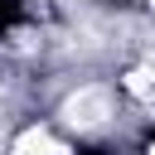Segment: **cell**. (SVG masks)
<instances>
[{"mask_svg": "<svg viewBox=\"0 0 155 155\" xmlns=\"http://www.w3.org/2000/svg\"><path fill=\"white\" fill-rule=\"evenodd\" d=\"M107 116H111V92L107 87H78L63 102V121L78 126V131H97Z\"/></svg>", "mask_w": 155, "mask_h": 155, "instance_id": "6da1fadb", "label": "cell"}, {"mask_svg": "<svg viewBox=\"0 0 155 155\" xmlns=\"http://www.w3.org/2000/svg\"><path fill=\"white\" fill-rule=\"evenodd\" d=\"M15 155H68V150H63V140H53L48 131H24V136L15 140Z\"/></svg>", "mask_w": 155, "mask_h": 155, "instance_id": "7a4b0ae2", "label": "cell"}]
</instances>
